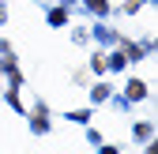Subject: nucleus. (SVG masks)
<instances>
[{"instance_id":"obj_1","label":"nucleus","mask_w":158,"mask_h":154,"mask_svg":"<svg viewBox=\"0 0 158 154\" xmlns=\"http://www.w3.org/2000/svg\"><path fill=\"white\" fill-rule=\"evenodd\" d=\"M128 98H143V83H128Z\"/></svg>"}]
</instances>
